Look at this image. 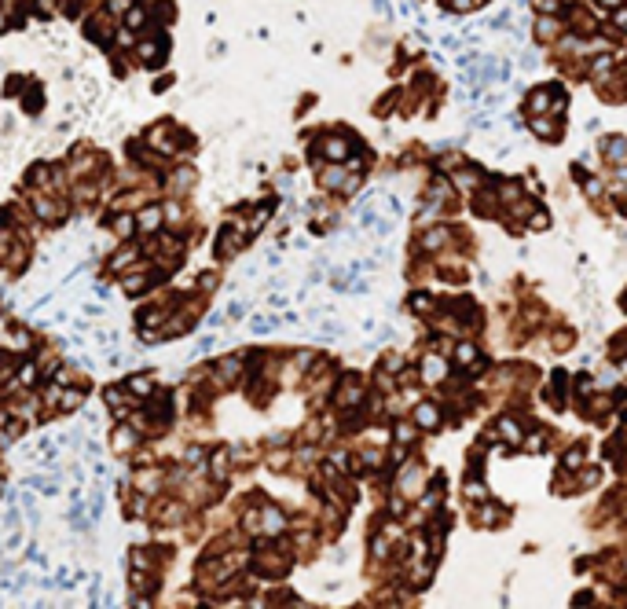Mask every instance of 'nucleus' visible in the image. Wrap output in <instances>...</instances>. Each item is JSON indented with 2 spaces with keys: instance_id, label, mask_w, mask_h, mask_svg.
<instances>
[{
  "instance_id": "obj_1",
  "label": "nucleus",
  "mask_w": 627,
  "mask_h": 609,
  "mask_svg": "<svg viewBox=\"0 0 627 609\" xmlns=\"http://www.w3.org/2000/svg\"><path fill=\"white\" fill-rule=\"evenodd\" d=\"M158 220H162V210H147V213H139V231H155V228H158Z\"/></svg>"
},
{
  "instance_id": "obj_2",
  "label": "nucleus",
  "mask_w": 627,
  "mask_h": 609,
  "mask_svg": "<svg viewBox=\"0 0 627 609\" xmlns=\"http://www.w3.org/2000/svg\"><path fill=\"white\" fill-rule=\"evenodd\" d=\"M426 374H429V378H440V374H444V360L429 356V360H426Z\"/></svg>"
},
{
  "instance_id": "obj_3",
  "label": "nucleus",
  "mask_w": 627,
  "mask_h": 609,
  "mask_svg": "<svg viewBox=\"0 0 627 609\" xmlns=\"http://www.w3.org/2000/svg\"><path fill=\"white\" fill-rule=\"evenodd\" d=\"M418 422L433 426V422H437V411H433V408H418Z\"/></svg>"
},
{
  "instance_id": "obj_4",
  "label": "nucleus",
  "mask_w": 627,
  "mask_h": 609,
  "mask_svg": "<svg viewBox=\"0 0 627 609\" xmlns=\"http://www.w3.org/2000/svg\"><path fill=\"white\" fill-rule=\"evenodd\" d=\"M598 4H601V8H609V11H612V8H620V4H624V0H598Z\"/></svg>"
}]
</instances>
